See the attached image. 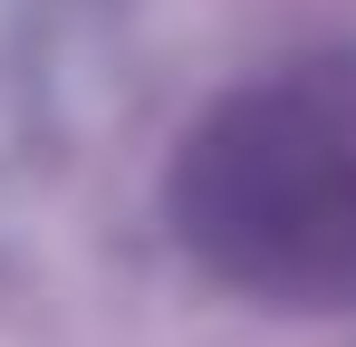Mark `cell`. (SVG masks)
I'll list each match as a JSON object with an SVG mask.
<instances>
[{
	"mask_svg": "<svg viewBox=\"0 0 356 347\" xmlns=\"http://www.w3.org/2000/svg\"><path fill=\"white\" fill-rule=\"evenodd\" d=\"M164 213L212 280L356 309V49L289 58L183 135Z\"/></svg>",
	"mask_w": 356,
	"mask_h": 347,
	"instance_id": "1",
	"label": "cell"
}]
</instances>
